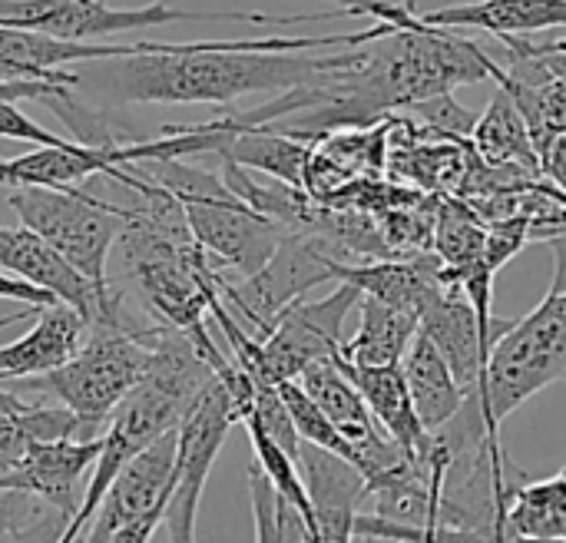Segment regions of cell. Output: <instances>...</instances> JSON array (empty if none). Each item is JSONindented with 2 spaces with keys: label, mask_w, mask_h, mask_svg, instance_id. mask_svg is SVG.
<instances>
[{
  "label": "cell",
  "mask_w": 566,
  "mask_h": 543,
  "mask_svg": "<svg viewBox=\"0 0 566 543\" xmlns=\"http://www.w3.org/2000/svg\"><path fill=\"white\" fill-rule=\"evenodd\" d=\"M398 33L391 23L325 36L265 40H199L139 43V53L99 60V70L76 73L90 86L123 103H229L245 93H292L322 86L358 60V50Z\"/></svg>",
  "instance_id": "6da1fadb"
},
{
  "label": "cell",
  "mask_w": 566,
  "mask_h": 543,
  "mask_svg": "<svg viewBox=\"0 0 566 543\" xmlns=\"http://www.w3.org/2000/svg\"><path fill=\"white\" fill-rule=\"evenodd\" d=\"M126 169L172 192L186 212L196 246L226 269H235L242 279L262 272L289 236L279 222L232 196L222 176L199 169L189 159H143Z\"/></svg>",
  "instance_id": "7a4b0ae2"
},
{
  "label": "cell",
  "mask_w": 566,
  "mask_h": 543,
  "mask_svg": "<svg viewBox=\"0 0 566 543\" xmlns=\"http://www.w3.org/2000/svg\"><path fill=\"white\" fill-rule=\"evenodd\" d=\"M139 322L143 319L129 312V299L123 295L119 309L109 319L86 328V342L66 365L40 378H23L20 388L60 401V408H66L80 421L86 438H99V428L139 385L149 365V348L136 338Z\"/></svg>",
  "instance_id": "3957f363"
},
{
  "label": "cell",
  "mask_w": 566,
  "mask_h": 543,
  "mask_svg": "<svg viewBox=\"0 0 566 543\" xmlns=\"http://www.w3.org/2000/svg\"><path fill=\"white\" fill-rule=\"evenodd\" d=\"M566 378V285L557 272L551 295L494 345L478 391L484 418L501 431L521 405Z\"/></svg>",
  "instance_id": "277c9868"
},
{
  "label": "cell",
  "mask_w": 566,
  "mask_h": 543,
  "mask_svg": "<svg viewBox=\"0 0 566 543\" xmlns=\"http://www.w3.org/2000/svg\"><path fill=\"white\" fill-rule=\"evenodd\" d=\"M7 206L20 226L40 236L73 272H80L96 292H109L106 259L123 229V202L96 196L90 189H43L17 186L7 189Z\"/></svg>",
  "instance_id": "5b68a950"
},
{
  "label": "cell",
  "mask_w": 566,
  "mask_h": 543,
  "mask_svg": "<svg viewBox=\"0 0 566 543\" xmlns=\"http://www.w3.org/2000/svg\"><path fill=\"white\" fill-rule=\"evenodd\" d=\"M176 20H245V23H275L292 27L305 20H332V13H298V17H269L245 10H179L169 3L146 7H113L106 0H0V23L17 30H33L66 43H90L136 27H163Z\"/></svg>",
  "instance_id": "8992f818"
},
{
  "label": "cell",
  "mask_w": 566,
  "mask_h": 543,
  "mask_svg": "<svg viewBox=\"0 0 566 543\" xmlns=\"http://www.w3.org/2000/svg\"><path fill=\"white\" fill-rule=\"evenodd\" d=\"M235 425H239V411L229 388L219 378L209 382V388L196 398V405L179 425L172 491L163 514L169 543H196V518H199L206 478L216 464L219 448L226 445V435Z\"/></svg>",
  "instance_id": "52a82bcc"
},
{
  "label": "cell",
  "mask_w": 566,
  "mask_h": 543,
  "mask_svg": "<svg viewBox=\"0 0 566 543\" xmlns=\"http://www.w3.org/2000/svg\"><path fill=\"white\" fill-rule=\"evenodd\" d=\"M0 272H10V275L50 292L53 299H60L63 305L80 312L86 328L109 319L123 302V289L113 285L109 292H96L40 236H33L23 226H13V229L0 226Z\"/></svg>",
  "instance_id": "ba28073f"
},
{
  "label": "cell",
  "mask_w": 566,
  "mask_h": 543,
  "mask_svg": "<svg viewBox=\"0 0 566 543\" xmlns=\"http://www.w3.org/2000/svg\"><path fill=\"white\" fill-rule=\"evenodd\" d=\"M103 451V435L90 441H36L27 448L20 464L7 474H0V491H20L56 511L66 528L76 518L80 508V478L93 471L96 458Z\"/></svg>",
  "instance_id": "9c48e42d"
},
{
  "label": "cell",
  "mask_w": 566,
  "mask_h": 543,
  "mask_svg": "<svg viewBox=\"0 0 566 543\" xmlns=\"http://www.w3.org/2000/svg\"><path fill=\"white\" fill-rule=\"evenodd\" d=\"M418 332L438 348V355L451 368L461 391L478 395L484 385V368L494 352V342L481 332L478 312L458 292V285L448 282V292L421 315Z\"/></svg>",
  "instance_id": "30bf717a"
},
{
  "label": "cell",
  "mask_w": 566,
  "mask_h": 543,
  "mask_svg": "<svg viewBox=\"0 0 566 543\" xmlns=\"http://www.w3.org/2000/svg\"><path fill=\"white\" fill-rule=\"evenodd\" d=\"M139 53V43H66L33 30H17L0 23V80H56L76 86V73H66V63L86 60H116Z\"/></svg>",
  "instance_id": "8fae6325"
},
{
  "label": "cell",
  "mask_w": 566,
  "mask_h": 543,
  "mask_svg": "<svg viewBox=\"0 0 566 543\" xmlns=\"http://www.w3.org/2000/svg\"><path fill=\"white\" fill-rule=\"evenodd\" d=\"M431 30H484L497 40L566 27V0H474L418 13Z\"/></svg>",
  "instance_id": "7c38bea8"
},
{
  "label": "cell",
  "mask_w": 566,
  "mask_h": 543,
  "mask_svg": "<svg viewBox=\"0 0 566 543\" xmlns=\"http://www.w3.org/2000/svg\"><path fill=\"white\" fill-rule=\"evenodd\" d=\"M86 322L70 305L56 302L33 312V328L0 348V382L40 378L66 365L80 352Z\"/></svg>",
  "instance_id": "4fadbf2b"
},
{
  "label": "cell",
  "mask_w": 566,
  "mask_h": 543,
  "mask_svg": "<svg viewBox=\"0 0 566 543\" xmlns=\"http://www.w3.org/2000/svg\"><path fill=\"white\" fill-rule=\"evenodd\" d=\"M335 365L342 368V375L355 385V391L361 395V401L368 405L375 425L411 458H424L434 445V435L424 431V425L418 421L408 382L401 375V365L395 368H361V365H345L335 358Z\"/></svg>",
  "instance_id": "5bb4252c"
},
{
  "label": "cell",
  "mask_w": 566,
  "mask_h": 543,
  "mask_svg": "<svg viewBox=\"0 0 566 543\" xmlns=\"http://www.w3.org/2000/svg\"><path fill=\"white\" fill-rule=\"evenodd\" d=\"M401 375L408 382L418 421L424 425L428 435H438L468 401L461 385L454 382L451 368L438 355V348L418 332L408 355L401 358Z\"/></svg>",
  "instance_id": "9a60e30c"
},
{
  "label": "cell",
  "mask_w": 566,
  "mask_h": 543,
  "mask_svg": "<svg viewBox=\"0 0 566 543\" xmlns=\"http://www.w3.org/2000/svg\"><path fill=\"white\" fill-rule=\"evenodd\" d=\"M358 332L352 342L342 345L335 355L345 365H361V368H395L408 355L415 335H418V319L361 295L358 299Z\"/></svg>",
  "instance_id": "2e32d148"
},
{
  "label": "cell",
  "mask_w": 566,
  "mask_h": 543,
  "mask_svg": "<svg viewBox=\"0 0 566 543\" xmlns=\"http://www.w3.org/2000/svg\"><path fill=\"white\" fill-rule=\"evenodd\" d=\"M471 143L478 159L491 169H517L527 176H541V159L531 143L527 123L504 90H497L484 116H478Z\"/></svg>",
  "instance_id": "e0dca14e"
},
{
  "label": "cell",
  "mask_w": 566,
  "mask_h": 543,
  "mask_svg": "<svg viewBox=\"0 0 566 543\" xmlns=\"http://www.w3.org/2000/svg\"><path fill=\"white\" fill-rule=\"evenodd\" d=\"M219 159L235 163L242 169L269 173L272 179H279V182H285L292 189H305L312 146L302 143V139H292L285 133H275L269 126H245L226 143Z\"/></svg>",
  "instance_id": "ac0fdd59"
},
{
  "label": "cell",
  "mask_w": 566,
  "mask_h": 543,
  "mask_svg": "<svg viewBox=\"0 0 566 543\" xmlns=\"http://www.w3.org/2000/svg\"><path fill=\"white\" fill-rule=\"evenodd\" d=\"M504 541H566V468L517 484L504 514Z\"/></svg>",
  "instance_id": "d6986e66"
},
{
  "label": "cell",
  "mask_w": 566,
  "mask_h": 543,
  "mask_svg": "<svg viewBox=\"0 0 566 543\" xmlns=\"http://www.w3.org/2000/svg\"><path fill=\"white\" fill-rule=\"evenodd\" d=\"M242 425H245V431H249V441H252L255 464H259L262 478H265L269 488L285 501V508L298 518L302 534H312V531H315V514H312V501H308V491H305L298 461H295L289 451H282V448L259 428V421L242 418Z\"/></svg>",
  "instance_id": "ffe728a7"
},
{
  "label": "cell",
  "mask_w": 566,
  "mask_h": 543,
  "mask_svg": "<svg viewBox=\"0 0 566 543\" xmlns=\"http://www.w3.org/2000/svg\"><path fill=\"white\" fill-rule=\"evenodd\" d=\"M484 246H488V226L471 212L468 202H438L431 252L441 262V272H461L481 262Z\"/></svg>",
  "instance_id": "44dd1931"
},
{
  "label": "cell",
  "mask_w": 566,
  "mask_h": 543,
  "mask_svg": "<svg viewBox=\"0 0 566 543\" xmlns=\"http://www.w3.org/2000/svg\"><path fill=\"white\" fill-rule=\"evenodd\" d=\"M279 395H282V401H285V411H289V418H292L295 435H298L302 445H312V448H318V451H328V455H335V458H342V461H348V464L355 468V451H352V445H348V441L342 438V431L322 415V408L298 388V382L279 385Z\"/></svg>",
  "instance_id": "7402d4cb"
},
{
  "label": "cell",
  "mask_w": 566,
  "mask_h": 543,
  "mask_svg": "<svg viewBox=\"0 0 566 543\" xmlns=\"http://www.w3.org/2000/svg\"><path fill=\"white\" fill-rule=\"evenodd\" d=\"M249 494H252V524H255V543H292L298 541L302 524L285 508V501L269 488L259 464L249 468Z\"/></svg>",
  "instance_id": "603a6c76"
},
{
  "label": "cell",
  "mask_w": 566,
  "mask_h": 543,
  "mask_svg": "<svg viewBox=\"0 0 566 543\" xmlns=\"http://www.w3.org/2000/svg\"><path fill=\"white\" fill-rule=\"evenodd\" d=\"M50 514L46 504H40L30 494L20 491H0V541H10L17 534H27ZM56 514V511H53Z\"/></svg>",
  "instance_id": "cb8c5ba5"
},
{
  "label": "cell",
  "mask_w": 566,
  "mask_h": 543,
  "mask_svg": "<svg viewBox=\"0 0 566 543\" xmlns=\"http://www.w3.org/2000/svg\"><path fill=\"white\" fill-rule=\"evenodd\" d=\"M0 299H10V302H23L27 309H46V305H56L60 299H53L50 292L10 275V272H0Z\"/></svg>",
  "instance_id": "d4e9b609"
},
{
  "label": "cell",
  "mask_w": 566,
  "mask_h": 543,
  "mask_svg": "<svg viewBox=\"0 0 566 543\" xmlns=\"http://www.w3.org/2000/svg\"><path fill=\"white\" fill-rule=\"evenodd\" d=\"M541 176L551 179V189L560 192L566 202V136L554 139V143L547 146V153L541 156Z\"/></svg>",
  "instance_id": "484cf974"
},
{
  "label": "cell",
  "mask_w": 566,
  "mask_h": 543,
  "mask_svg": "<svg viewBox=\"0 0 566 543\" xmlns=\"http://www.w3.org/2000/svg\"><path fill=\"white\" fill-rule=\"evenodd\" d=\"M163 514H166V508H156V511L143 514L139 521L119 528L106 543H149L153 541V534H156V528L163 524Z\"/></svg>",
  "instance_id": "4316f807"
},
{
  "label": "cell",
  "mask_w": 566,
  "mask_h": 543,
  "mask_svg": "<svg viewBox=\"0 0 566 543\" xmlns=\"http://www.w3.org/2000/svg\"><path fill=\"white\" fill-rule=\"evenodd\" d=\"M63 531H66V521L60 518V514H46L36 528H30L27 534H17V537H10V541H0V543H60L63 537Z\"/></svg>",
  "instance_id": "83f0119b"
},
{
  "label": "cell",
  "mask_w": 566,
  "mask_h": 543,
  "mask_svg": "<svg viewBox=\"0 0 566 543\" xmlns=\"http://www.w3.org/2000/svg\"><path fill=\"white\" fill-rule=\"evenodd\" d=\"M33 405H36V401H27L23 395H17V391H10V388H3V385H0V418H17V415H27Z\"/></svg>",
  "instance_id": "f1b7e54d"
},
{
  "label": "cell",
  "mask_w": 566,
  "mask_h": 543,
  "mask_svg": "<svg viewBox=\"0 0 566 543\" xmlns=\"http://www.w3.org/2000/svg\"><path fill=\"white\" fill-rule=\"evenodd\" d=\"M418 543H438V518H431L421 531V541Z\"/></svg>",
  "instance_id": "f546056e"
},
{
  "label": "cell",
  "mask_w": 566,
  "mask_h": 543,
  "mask_svg": "<svg viewBox=\"0 0 566 543\" xmlns=\"http://www.w3.org/2000/svg\"><path fill=\"white\" fill-rule=\"evenodd\" d=\"M504 543H566V541H504Z\"/></svg>",
  "instance_id": "4dcf8cb0"
},
{
  "label": "cell",
  "mask_w": 566,
  "mask_h": 543,
  "mask_svg": "<svg viewBox=\"0 0 566 543\" xmlns=\"http://www.w3.org/2000/svg\"><path fill=\"white\" fill-rule=\"evenodd\" d=\"M560 80L566 83V56H564V63H560Z\"/></svg>",
  "instance_id": "1f68e13d"
}]
</instances>
